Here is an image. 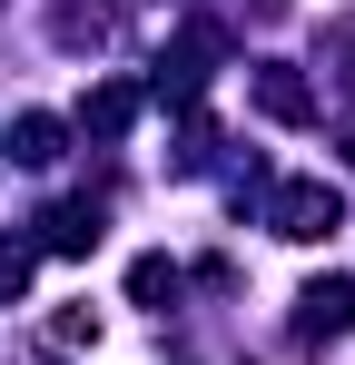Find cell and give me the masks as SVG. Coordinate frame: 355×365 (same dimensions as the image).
<instances>
[{
  "mask_svg": "<svg viewBox=\"0 0 355 365\" xmlns=\"http://www.w3.org/2000/svg\"><path fill=\"white\" fill-rule=\"evenodd\" d=\"M267 227H277V237H296V247H326L336 227H346V197H336L326 178H287L277 197H267Z\"/></svg>",
  "mask_w": 355,
  "mask_h": 365,
  "instance_id": "6da1fadb",
  "label": "cell"
},
{
  "mask_svg": "<svg viewBox=\"0 0 355 365\" xmlns=\"http://www.w3.org/2000/svg\"><path fill=\"white\" fill-rule=\"evenodd\" d=\"M40 247L50 257H89L99 247V197H59L50 217H40Z\"/></svg>",
  "mask_w": 355,
  "mask_h": 365,
  "instance_id": "7a4b0ae2",
  "label": "cell"
},
{
  "mask_svg": "<svg viewBox=\"0 0 355 365\" xmlns=\"http://www.w3.org/2000/svg\"><path fill=\"white\" fill-rule=\"evenodd\" d=\"M346 326H355V277H326L296 297V336H346Z\"/></svg>",
  "mask_w": 355,
  "mask_h": 365,
  "instance_id": "3957f363",
  "label": "cell"
},
{
  "mask_svg": "<svg viewBox=\"0 0 355 365\" xmlns=\"http://www.w3.org/2000/svg\"><path fill=\"white\" fill-rule=\"evenodd\" d=\"M257 109H267V119H287V128H306V119H316V89H306L287 60H267V69H257Z\"/></svg>",
  "mask_w": 355,
  "mask_h": 365,
  "instance_id": "277c9868",
  "label": "cell"
},
{
  "mask_svg": "<svg viewBox=\"0 0 355 365\" xmlns=\"http://www.w3.org/2000/svg\"><path fill=\"white\" fill-rule=\"evenodd\" d=\"M128 119H138V89H128V79H99V89H89V109H79L89 138H128Z\"/></svg>",
  "mask_w": 355,
  "mask_h": 365,
  "instance_id": "5b68a950",
  "label": "cell"
},
{
  "mask_svg": "<svg viewBox=\"0 0 355 365\" xmlns=\"http://www.w3.org/2000/svg\"><path fill=\"white\" fill-rule=\"evenodd\" d=\"M0 148H10V158H20V168H50L59 148H69V128H59V119H50V109H30V119L10 128V138H0Z\"/></svg>",
  "mask_w": 355,
  "mask_h": 365,
  "instance_id": "8992f818",
  "label": "cell"
},
{
  "mask_svg": "<svg viewBox=\"0 0 355 365\" xmlns=\"http://www.w3.org/2000/svg\"><path fill=\"white\" fill-rule=\"evenodd\" d=\"M128 297L138 306H178V267L168 257H138V267H128Z\"/></svg>",
  "mask_w": 355,
  "mask_h": 365,
  "instance_id": "52a82bcc",
  "label": "cell"
},
{
  "mask_svg": "<svg viewBox=\"0 0 355 365\" xmlns=\"http://www.w3.org/2000/svg\"><path fill=\"white\" fill-rule=\"evenodd\" d=\"M30 267H40V247H30V237H0V297H20Z\"/></svg>",
  "mask_w": 355,
  "mask_h": 365,
  "instance_id": "ba28073f",
  "label": "cell"
},
{
  "mask_svg": "<svg viewBox=\"0 0 355 365\" xmlns=\"http://www.w3.org/2000/svg\"><path fill=\"white\" fill-rule=\"evenodd\" d=\"M50 346H99V316H79V306H59V316H50Z\"/></svg>",
  "mask_w": 355,
  "mask_h": 365,
  "instance_id": "9c48e42d",
  "label": "cell"
},
{
  "mask_svg": "<svg viewBox=\"0 0 355 365\" xmlns=\"http://www.w3.org/2000/svg\"><path fill=\"white\" fill-rule=\"evenodd\" d=\"M346 99H355V60H346Z\"/></svg>",
  "mask_w": 355,
  "mask_h": 365,
  "instance_id": "30bf717a",
  "label": "cell"
}]
</instances>
